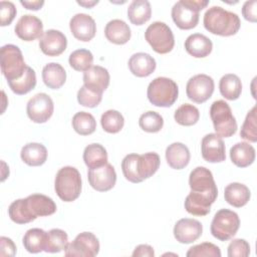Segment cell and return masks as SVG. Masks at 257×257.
I'll list each match as a JSON object with an SVG mask.
<instances>
[{
  "mask_svg": "<svg viewBox=\"0 0 257 257\" xmlns=\"http://www.w3.org/2000/svg\"><path fill=\"white\" fill-rule=\"evenodd\" d=\"M64 251L66 256L94 257L99 252V242L93 233L82 232L68 243Z\"/></svg>",
  "mask_w": 257,
  "mask_h": 257,
  "instance_id": "7c38bea8",
  "label": "cell"
},
{
  "mask_svg": "<svg viewBox=\"0 0 257 257\" xmlns=\"http://www.w3.org/2000/svg\"><path fill=\"white\" fill-rule=\"evenodd\" d=\"M208 4V0H180L172 8L173 21L183 30L195 28L199 22V12Z\"/></svg>",
  "mask_w": 257,
  "mask_h": 257,
  "instance_id": "5b68a950",
  "label": "cell"
},
{
  "mask_svg": "<svg viewBox=\"0 0 257 257\" xmlns=\"http://www.w3.org/2000/svg\"><path fill=\"white\" fill-rule=\"evenodd\" d=\"M100 123L104 132L108 134H116L123 127L124 118L119 111L108 109L101 114Z\"/></svg>",
  "mask_w": 257,
  "mask_h": 257,
  "instance_id": "74e56055",
  "label": "cell"
},
{
  "mask_svg": "<svg viewBox=\"0 0 257 257\" xmlns=\"http://www.w3.org/2000/svg\"><path fill=\"white\" fill-rule=\"evenodd\" d=\"M72 127L80 136H88L94 133L96 120L94 116L86 111H78L72 117Z\"/></svg>",
  "mask_w": 257,
  "mask_h": 257,
  "instance_id": "e575fe53",
  "label": "cell"
},
{
  "mask_svg": "<svg viewBox=\"0 0 257 257\" xmlns=\"http://www.w3.org/2000/svg\"><path fill=\"white\" fill-rule=\"evenodd\" d=\"M210 117L216 134L221 138H230L237 131V121L230 105L223 99L214 101L210 107Z\"/></svg>",
  "mask_w": 257,
  "mask_h": 257,
  "instance_id": "52a82bcc",
  "label": "cell"
},
{
  "mask_svg": "<svg viewBox=\"0 0 257 257\" xmlns=\"http://www.w3.org/2000/svg\"><path fill=\"white\" fill-rule=\"evenodd\" d=\"M214 80L207 74H196L192 76L186 85V93L189 99L196 103L208 100L214 92Z\"/></svg>",
  "mask_w": 257,
  "mask_h": 257,
  "instance_id": "8fae6325",
  "label": "cell"
},
{
  "mask_svg": "<svg viewBox=\"0 0 257 257\" xmlns=\"http://www.w3.org/2000/svg\"><path fill=\"white\" fill-rule=\"evenodd\" d=\"M174 118L179 124L190 126L197 123L200 118V112L195 105L190 103H184L176 109L174 113Z\"/></svg>",
  "mask_w": 257,
  "mask_h": 257,
  "instance_id": "8d00e7d4",
  "label": "cell"
},
{
  "mask_svg": "<svg viewBox=\"0 0 257 257\" xmlns=\"http://www.w3.org/2000/svg\"><path fill=\"white\" fill-rule=\"evenodd\" d=\"M69 65L76 71H86L93 63L92 53L84 48L76 49L70 53L68 58Z\"/></svg>",
  "mask_w": 257,
  "mask_h": 257,
  "instance_id": "f35d334b",
  "label": "cell"
},
{
  "mask_svg": "<svg viewBox=\"0 0 257 257\" xmlns=\"http://www.w3.org/2000/svg\"><path fill=\"white\" fill-rule=\"evenodd\" d=\"M104 35L109 42L121 45L131 39L132 32L130 26L123 20L112 19L105 25Z\"/></svg>",
  "mask_w": 257,
  "mask_h": 257,
  "instance_id": "cb8c5ba5",
  "label": "cell"
},
{
  "mask_svg": "<svg viewBox=\"0 0 257 257\" xmlns=\"http://www.w3.org/2000/svg\"><path fill=\"white\" fill-rule=\"evenodd\" d=\"M68 245V236L65 231L54 228L47 232L45 252L58 253L66 249Z\"/></svg>",
  "mask_w": 257,
  "mask_h": 257,
  "instance_id": "d590c367",
  "label": "cell"
},
{
  "mask_svg": "<svg viewBox=\"0 0 257 257\" xmlns=\"http://www.w3.org/2000/svg\"><path fill=\"white\" fill-rule=\"evenodd\" d=\"M109 84V73L106 68L100 65H92L88 70L83 72V85L87 88L101 93Z\"/></svg>",
  "mask_w": 257,
  "mask_h": 257,
  "instance_id": "ffe728a7",
  "label": "cell"
},
{
  "mask_svg": "<svg viewBox=\"0 0 257 257\" xmlns=\"http://www.w3.org/2000/svg\"><path fill=\"white\" fill-rule=\"evenodd\" d=\"M17 13L14 3L10 1H0V16H1V26H6L11 24Z\"/></svg>",
  "mask_w": 257,
  "mask_h": 257,
  "instance_id": "bcb514c9",
  "label": "cell"
},
{
  "mask_svg": "<svg viewBox=\"0 0 257 257\" xmlns=\"http://www.w3.org/2000/svg\"><path fill=\"white\" fill-rule=\"evenodd\" d=\"M251 197L249 188L241 183H231L224 191L225 201L233 207L241 208L245 206Z\"/></svg>",
  "mask_w": 257,
  "mask_h": 257,
  "instance_id": "d4e9b609",
  "label": "cell"
},
{
  "mask_svg": "<svg viewBox=\"0 0 257 257\" xmlns=\"http://www.w3.org/2000/svg\"><path fill=\"white\" fill-rule=\"evenodd\" d=\"M161 164L160 156L157 153H146L138 155L137 158V174L141 182L152 177L159 169Z\"/></svg>",
  "mask_w": 257,
  "mask_h": 257,
  "instance_id": "4316f807",
  "label": "cell"
},
{
  "mask_svg": "<svg viewBox=\"0 0 257 257\" xmlns=\"http://www.w3.org/2000/svg\"><path fill=\"white\" fill-rule=\"evenodd\" d=\"M20 3H21V5H23L28 10H39L44 5L43 0H34V1L21 0Z\"/></svg>",
  "mask_w": 257,
  "mask_h": 257,
  "instance_id": "f907efd6",
  "label": "cell"
},
{
  "mask_svg": "<svg viewBox=\"0 0 257 257\" xmlns=\"http://www.w3.org/2000/svg\"><path fill=\"white\" fill-rule=\"evenodd\" d=\"M204 27L209 32L220 36L236 34L241 26L239 16L220 6L210 7L204 14Z\"/></svg>",
  "mask_w": 257,
  "mask_h": 257,
  "instance_id": "3957f363",
  "label": "cell"
},
{
  "mask_svg": "<svg viewBox=\"0 0 257 257\" xmlns=\"http://www.w3.org/2000/svg\"><path fill=\"white\" fill-rule=\"evenodd\" d=\"M69 28L72 35L80 41L91 40L96 32L94 19L85 13H77L69 21Z\"/></svg>",
  "mask_w": 257,
  "mask_h": 257,
  "instance_id": "e0dca14e",
  "label": "cell"
},
{
  "mask_svg": "<svg viewBox=\"0 0 257 257\" xmlns=\"http://www.w3.org/2000/svg\"><path fill=\"white\" fill-rule=\"evenodd\" d=\"M256 110L257 107L254 105L246 114L245 120L241 126L240 137L248 142H257V124H256Z\"/></svg>",
  "mask_w": 257,
  "mask_h": 257,
  "instance_id": "60d3db41",
  "label": "cell"
},
{
  "mask_svg": "<svg viewBox=\"0 0 257 257\" xmlns=\"http://www.w3.org/2000/svg\"><path fill=\"white\" fill-rule=\"evenodd\" d=\"M179 95L177 83L165 76H160L152 80L147 89V96L150 102L159 107L172 106Z\"/></svg>",
  "mask_w": 257,
  "mask_h": 257,
  "instance_id": "8992f818",
  "label": "cell"
},
{
  "mask_svg": "<svg viewBox=\"0 0 257 257\" xmlns=\"http://www.w3.org/2000/svg\"><path fill=\"white\" fill-rule=\"evenodd\" d=\"M102 99V94L97 93L85 85H82L77 91V101L79 104L86 107H95L97 106Z\"/></svg>",
  "mask_w": 257,
  "mask_h": 257,
  "instance_id": "ee69618b",
  "label": "cell"
},
{
  "mask_svg": "<svg viewBox=\"0 0 257 257\" xmlns=\"http://www.w3.org/2000/svg\"><path fill=\"white\" fill-rule=\"evenodd\" d=\"M230 159L235 166L246 168L255 160V149L249 143H237L230 149Z\"/></svg>",
  "mask_w": 257,
  "mask_h": 257,
  "instance_id": "484cf974",
  "label": "cell"
},
{
  "mask_svg": "<svg viewBox=\"0 0 257 257\" xmlns=\"http://www.w3.org/2000/svg\"><path fill=\"white\" fill-rule=\"evenodd\" d=\"M152 7L148 0H134L127 8V17L135 25H143L150 20Z\"/></svg>",
  "mask_w": 257,
  "mask_h": 257,
  "instance_id": "4dcf8cb0",
  "label": "cell"
},
{
  "mask_svg": "<svg viewBox=\"0 0 257 257\" xmlns=\"http://www.w3.org/2000/svg\"><path fill=\"white\" fill-rule=\"evenodd\" d=\"M134 257H138V256H141V257H154L155 256V252H154V249L152 246L150 245H147V244H141L139 246H137L132 254Z\"/></svg>",
  "mask_w": 257,
  "mask_h": 257,
  "instance_id": "681fc988",
  "label": "cell"
},
{
  "mask_svg": "<svg viewBox=\"0 0 257 257\" xmlns=\"http://www.w3.org/2000/svg\"><path fill=\"white\" fill-rule=\"evenodd\" d=\"M7 83L14 93L19 95L26 94L29 91H31L36 85L35 71L33 68L27 65L23 75L20 78L7 81Z\"/></svg>",
  "mask_w": 257,
  "mask_h": 257,
  "instance_id": "836d02e7",
  "label": "cell"
},
{
  "mask_svg": "<svg viewBox=\"0 0 257 257\" xmlns=\"http://www.w3.org/2000/svg\"><path fill=\"white\" fill-rule=\"evenodd\" d=\"M87 179L89 185L98 192H106L112 189L116 182V173L112 165L106 163L105 165L89 169L87 172Z\"/></svg>",
  "mask_w": 257,
  "mask_h": 257,
  "instance_id": "5bb4252c",
  "label": "cell"
},
{
  "mask_svg": "<svg viewBox=\"0 0 257 257\" xmlns=\"http://www.w3.org/2000/svg\"><path fill=\"white\" fill-rule=\"evenodd\" d=\"M127 64L131 72L138 77H147L151 75L157 66L155 58L145 52L133 54L128 59Z\"/></svg>",
  "mask_w": 257,
  "mask_h": 257,
  "instance_id": "7402d4cb",
  "label": "cell"
},
{
  "mask_svg": "<svg viewBox=\"0 0 257 257\" xmlns=\"http://www.w3.org/2000/svg\"><path fill=\"white\" fill-rule=\"evenodd\" d=\"M16 254V246L14 242L8 238L2 236L0 238V256L1 257H13Z\"/></svg>",
  "mask_w": 257,
  "mask_h": 257,
  "instance_id": "7dc6e473",
  "label": "cell"
},
{
  "mask_svg": "<svg viewBox=\"0 0 257 257\" xmlns=\"http://www.w3.org/2000/svg\"><path fill=\"white\" fill-rule=\"evenodd\" d=\"M55 212L54 201L42 194H32L25 199L15 200L8 208V215L16 224H26L37 217L49 216Z\"/></svg>",
  "mask_w": 257,
  "mask_h": 257,
  "instance_id": "7a4b0ae2",
  "label": "cell"
},
{
  "mask_svg": "<svg viewBox=\"0 0 257 257\" xmlns=\"http://www.w3.org/2000/svg\"><path fill=\"white\" fill-rule=\"evenodd\" d=\"M239 227L240 219L238 214L228 209H221L214 215L210 230L218 240L228 241L235 236Z\"/></svg>",
  "mask_w": 257,
  "mask_h": 257,
  "instance_id": "9c48e42d",
  "label": "cell"
},
{
  "mask_svg": "<svg viewBox=\"0 0 257 257\" xmlns=\"http://www.w3.org/2000/svg\"><path fill=\"white\" fill-rule=\"evenodd\" d=\"M139 125L147 133H158L164 125V118L160 113L149 110L140 116Z\"/></svg>",
  "mask_w": 257,
  "mask_h": 257,
  "instance_id": "ab89813d",
  "label": "cell"
},
{
  "mask_svg": "<svg viewBox=\"0 0 257 257\" xmlns=\"http://www.w3.org/2000/svg\"><path fill=\"white\" fill-rule=\"evenodd\" d=\"M250 254V245L244 239H234L228 246L229 257H247Z\"/></svg>",
  "mask_w": 257,
  "mask_h": 257,
  "instance_id": "f6af8a7d",
  "label": "cell"
},
{
  "mask_svg": "<svg viewBox=\"0 0 257 257\" xmlns=\"http://www.w3.org/2000/svg\"><path fill=\"white\" fill-rule=\"evenodd\" d=\"M190 194L185 199V209L194 216H206L216 201L218 189L212 172L205 167L195 168L189 176Z\"/></svg>",
  "mask_w": 257,
  "mask_h": 257,
  "instance_id": "6da1fadb",
  "label": "cell"
},
{
  "mask_svg": "<svg viewBox=\"0 0 257 257\" xmlns=\"http://www.w3.org/2000/svg\"><path fill=\"white\" fill-rule=\"evenodd\" d=\"M47 232L40 228H32L26 231L23 236L22 243L29 253H40L45 250Z\"/></svg>",
  "mask_w": 257,
  "mask_h": 257,
  "instance_id": "f546056e",
  "label": "cell"
},
{
  "mask_svg": "<svg viewBox=\"0 0 257 257\" xmlns=\"http://www.w3.org/2000/svg\"><path fill=\"white\" fill-rule=\"evenodd\" d=\"M137 158L138 154H128L121 161V171L124 178L132 183H141L137 174Z\"/></svg>",
  "mask_w": 257,
  "mask_h": 257,
  "instance_id": "7bdbcfd3",
  "label": "cell"
},
{
  "mask_svg": "<svg viewBox=\"0 0 257 257\" xmlns=\"http://www.w3.org/2000/svg\"><path fill=\"white\" fill-rule=\"evenodd\" d=\"M145 38L152 48L160 54L169 53L175 45L172 29L161 21H156L149 25L145 32Z\"/></svg>",
  "mask_w": 257,
  "mask_h": 257,
  "instance_id": "30bf717a",
  "label": "cell"
},
{
  "mask_svg": "<svg viewBox=\"0 0 257 257\" xmlns=\"http://www.w3.org/2000/svg\"><path fill=\"white\" fill-rule=\"evenodd\" d=\"M201 153L208 163H221L226 160L225 144L217 134H208L202 139Z\"/></svg>",
  "mask_w": 257,
  "mask_h": 257,
  "instance_id": "9a60e30c",
  "label": "cell"
},
{
  "mask_svg": "<svg viewBox=\"0 0 257 257\" xmlns=\"http://www.w3.org/2000/svg\"><path fill=\"white\" fill-rule=\"evenodd\" d=\"M98 3L97 0H93V1H77V4L83 6V7H86V8H90L94 5H96Z\"/></svg>",
  "mask_w": 257,
  "mask_h": 257,
  "instance_id": "816d5d0a",
  "label": "cell"
},
{
  "mask_svg": "<svg viewBox=\"0 0 257 257\" xmlns=\"http://www.w3.org/2000/svg\"><path fill=\"white\" fill-rule=\"evenodd\" d=\"M54 189L57 196L64 202L76 200L81 192V176L77 169L66 166L56 173Z\"/></svg>",
  "mask_w": 257,
  "mask_h": 257,
  "instance_id": "277c9868",
  "label": "cell"
},
{
  "mask_svg": "<svg viewBox=\"0 0 257 257\" xmlns=\"http://www.w3.org/2000/svg\"><path fill=\"white\" fill-rule=\"evenodd\" d=\"M174 236L182 244H190L199 239L203 232L202 224L195 219H180L174 226Z\"/></svg>",
  "mask_w": 257,
  "mask_h": 257,
  "instance_id": "d6986e66",
  "label": "cell"
},
{
  "mask_svg": "<svg viewBox=\"0 0 257 257\" xmlns=\"http://www.w3.org/2000/svg\"><path fill=\"white\" fill-rule=\"evenodd\" d=\"M256 7H257L256 0L246 1L242 6L243 17L250 22H256V20H257V13H256L257 8Z\"/></svg>",
  "mask_w": 257,
  "mask_h": 257,
  "instance_id": "c3c4849f",
  "label": "cell"
},
{
  "mask_svg": "<svg viewBox=\"0 0 257 257\" xmlns=\"http://www.w3.org/2000/svg\"><path fill=\"white\" fill-rule=\"evenodd\" d=\"M21 160L28 166L37 167L46 162L47 150L39 143H29L21 149Z\"/></svg>",
  "mask_w": 257,
  "mask_h": 257,
  "instance_id": "f1b7e54d",
  "label": "cell"
},
{
  "mask_svg": "<svg viewBox=\"0 0 257 257\" xmlns=\"http://www.w3.org/2000/svg\"><path fill=\"white\" fill-rule=\"evenodd\" d=\"M185 49L193 57L204 58L211 53L213 43L206 35L194 33L189 35L185 40Z\"/></svg>",
  "mask_w": 257,
  "mask_h": 257,
  "instance_id": "44dd1931",
  "label": "cell"
},
{
  "mask_svg": "<svg viewBox=\"0 0 257 257\" xmlns=\"http://www.w3.org/2000/svg\"><path fill=\"white\" fill-rule=\"evenodd\" d=\"M187 257H221L220 248L210 242H204L189 248Z\"/></svg>",
  "mask_w": 257,
  "mask_h": 257,
  "instance_id": "b9f144b4",
  "label": "cell"
},
{
  "mask_svg": "<svg viewBox=\"0 0 257 257\" xmlns=\"http://www.w3.org/2000/svg\"><path fill=\"white\" fill-rule=\"evenodd\" d=\"M53 109L54 104L52 98L44 92H40L32 96L26 105L28 117L36 123H43L47 121L51 117Z\"/></svg>",
  "mask_w": 257,
  "mask_h": 257,
  "instance_id": "4fadbf2b",
  "label": "cell"
},
{
  "mask_svg": "<svg viewBox=\"0 0 257 257\" xmlns=\"http://www.w3.org/2000/svg\"><path fill=\"white\" fill-rule=\"evenodd\" d=\"M190 151L182 143H173L166 149V160L169 166L175 170H181L188 166L190 162Z\"/></svg>",
  "mask_w": 257,
  "mask_h": 257,
  "instance_id": "603a6c76",
  "label": "cell"
},
{
  "mask_svg": "<svg viewBox=\"0 0 257 257\" xmlns=\"http://www.w3.org/2000/svg\"><path fill=\"white\" fill-rule=\"evenodd\" d=\"M26 64L20 48L14 44H5L1 47V71L7 81L20 78Z\"/></svg>",
  "mask_w": 257,
  "mask_h": 257,
  "instance_id": "ba28073f",
  "label": "cell"
},
{
  "mask_svg": "<svg viewBox=\"0 0 257 257\" xmlns=\"http://www.w3.org/2000/svg\"><path fill=\"white\" fill-rule=\"evenodd\" d=\"M67 46L66 36L59 30L48 29L39 39V48L48 56H58Z\"/></svg>",
  "mask_w": 257,
  "mask_h": 257,
  "instance_id": "ac0fdd59",
  "label": "cell"
},
{
  "mask_svg": "<svg viewBox=\"0 0 257 257\" xmlns=\"http://www.w3.org/2000/svg\"><path fill=\"white\" fill-rule=\"evenodd\" d=\"M16 35L24 41H33L43 35L42 21L35 15L25 14L21 16L15 25Z\"/></svg>",
  "mask_w": 257,
  "mask_h": 257,
  "instance_id": "2e32d148",
  "label": "cell"
},
{
  "mask_svg": "<svg viewBox=\"0 0 257 257\" xmlns=\"http://www.w3.org/2000/svg\"><path fill=\"white\" fill-rule=\"evenodd\" d=\"M219 89L222 96H224L226 99H237L242 91V83L239 76L233 73L223 75L219 82Z\"/></svg>",
  "mask_w": 257,
  "mask_h": 257,
  "instance_id": "d6a6232c",
  "label": "cell"
},
{
  "mask_svg": "<svg viewBox=\"0 0 257 257\" xmlns=\"http://www.w3.org/2000/svg\"><path fill=\"white\" fill-rule=\"evenodd\" d=\"M83 161L88 169L101 167L107 163V153L100 144H90L83 151Z\"/></svg>",
  "mask_w": 257,
  "mask_h": 257,
  "instance_id": "1f68e13d",
  "label": "cell"
},
{
  "mask_svg": "<svg viewBox=\"0 0 257 257\" xmlns=\"http://www.w3.org/2000/svg\"><path fill=\"white\" fill-rule=\"evenodd\" d=\"M42 79L47 87L58 89L66 80L65 69L59 63L49 62L42 69Z\"/></svg>",
  "mask_w": 257,
  "mask_h": 257,
  "instance_id": "83f0119b",
  "label": "cell"
}]
</instances>
